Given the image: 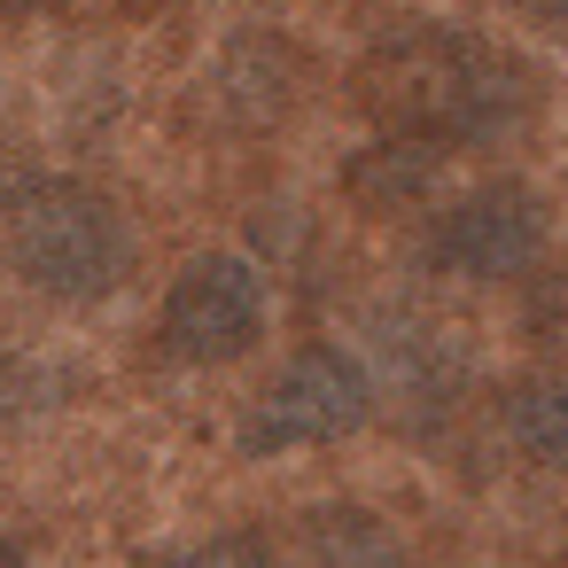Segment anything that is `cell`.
I'll return each mask as SVG.
<instances>
[{
    "instance_id": "obj_1",
    "label": "cell",
    "mask_w": 568,
    "mask_h": 568,
    "mask_svg": "<svg viewBox=\"0 0 568 568\" xmlns=\"http://www.w3.org/2000/svg\"><path fill=\"white\" fill-rule=\"evenodd\" d=\"M358 102L382 133L428 149H483L537 118V71L467 24H405L366 48Z\"/></svg>"
},
{
    "instance_id": "obj_2",
    "label": "cell",
    "mask_w": 568,
    "mask_h": 568,
    "mask_svg": "<svg viewBox=\"0 0 568 568\" xmlns=\"http://www.w3.org/2000/svg\"><path fill=\"white\" fill-rule=\"evenodd\" d=\"M9 257L17 273L55 296V304H94L125 281L133 265V242H125V219L79 187V180H32L17 203H9Z\"/></svg>"
},
{
    "instance_id": "obj_3",
    "label": "cell",
    "mask_w": 568,
    "mask_h": 568,
    "mask_svg": "<svg viewBox=\"0 0 568 568\" xmlns=\"http://www.w3.org/2000/svg\"><path fill=\"white\" fill-rule=\"evenodd\" d=\"M374 413V374L351 358V351H296L265 389L257 405L242 413V452L250 459H273V452H312V444H335L351 428H366Z\"/></svg>"
},
{
    "instance_id": "obj_4",
    "label": "cell",
    "mask_w": 568,
    "mask_h": 568,
    "mask_svg": "<svg viewBox=\"0 0 568 568\" xmlns=\"http://www.w3.org/2000/svg\"><path fill=\"white\" fill-rule=\"evenodd\" d=\"M257 335H265V273L250 257L211 250L164 288L156 343L180 366H234L242 351H257Z\"/></svg>"
},
{
    "instance_id": "obj_5",
    "label": "cell",
    "mask_w": 568,
    "mask_h": 568,
    "mask_svg": "<svg viewBox=\"0 0 568 568\" xmlns=\"http://www.w3.org/2000/svg\"><path fill=\"white\" fill-rule=\"evenodd\" d=\"M552 242L545 203L521 180H490L475 195H459L452 211H436L428 226V265L459 273V281H521Z\"/></svg>"
},
{
    "instance_id": "obj_6",
    "label": "cell",
    "mask_w": 568,
    "mask_h": 568,
    "mask_svg": "<svg viewBox=\"0 0 568 568\" xmlns=\"http://www.w3.org/2000/svg\"><path fill=\"white\" fill-rule=\"evenodd\" d=\"M436 164H444V149H428V141H405V133H382L374 149H358L351 156V203H366V211H413V203H428V187H436Z\"/></svg>"
},
{
    "instance_id": "obj_7",
    "label": "cell",
    "mask_w": 568,
    "mask_h": 568,
    "mask_svg": "<svg viewBox=\"0 0 568 568\" xmlns=\"http://www.w3.org/2000/svg\"><path fill=\"white\" fill-rule=\"evenodd\" d=\"M506 436H514L537 467L568 475V374H545V382L506 389Z\"/></svg>"
},
{
    "instance_id": "obj_8",
    "label": "cell",
    "mask_w": 568,
    "mask_h": 568,
    "mask_svg": "<svg viewBox=\"0 0 568 568\" xmlns=\"http://www.w3.org/2000/svg\"><path fill=\"white\" fill-rule=\"evenodd\" d=\"M327 552H335L343 568H413V560L397 552V537H382L366 514H335V521H327Z\"/></svg>"
},
{
    "instance_id": "obj_9",
    "label": "cell",
    "mask_w": 568,
    "mask_h": 568,
    "mask_svg": "<svg viewBox=\"0 0 568 568\" xmlns=\"http://www.w3.org/2000/svg\"><path fill=\"white\" fill-rule=\"evenodd\" d=\"M529 335H537L545 358L568 366V265H552V273L537 281V296H529Z\"/></svg>"
},
{
    "instance_id": "obj_10",
    "label": "cell",
    "mask_w": 568,
    "mask_h": 568,
    "mask_svg": "<svg viewBox=\"0 0 568 568\" xmlns=\"http://www.w3.org/2000/svg\"><path fill=\"white\" fill-rule=\"evenodd\" d=\"M156 568H273V552H265V537H211V545L172 552V560H156Z\"/></svg>"
},
{
    "instance_id": "obj_11",
    "label": "cell",
    "mask_w": 568,
    "mask_h": 568,
    "mask_svg": "<svg viewBox=\"0 0 568 568\" xmlns=\"http://www.w3.org/2000/svg\"><path fill=\"white\" fill-rule=\"evenodd\" d=\"M48 389H40V366L24 358V351H9L0 343V420H17V413H32Z\"/></svg>"
},
{
    "instance_id": "obj_12",
    "label": "cell",
    "mask_w": 568,
    "mask_h": 568,
    "mask_svg": "<svg viewBox=\"0 0 568 568\" xmlns=\"http://www.w3.org/2000/svg\"><path fill=\"white\" fill-rule=\"evenodd\" d=\"M521 17H537V24H552V32H568V0H514Z\"/></svg>"
},
{
    "instance_id": "obj_13",
    "label": "cell",
    "mask_w": 568,
    "mask_h": 568,
    "mask_svg": "<svg viewBox=\"0 0 568 568\" xmlns=\"http://www.w3.org/2000/svg\"><path fill=\"white\" fill-rule=\"evenodd\" d=\"M48 9H63V0H0V17H48Z\"/></svg>"
},
{
    "instance_id": "obj_14",
    "label": "cell",
    "mask_w": 568,
    "mask_h": 568,
    "mask_svg": "<svg viewBox=\"0 0 568 568\" xmlns=\"http://www.w3.org/2000/svg\"><path fill=\"white\" fill-rule=\"evenodd\" d=\"M0 568H24V545H0Z\"/></svg>"
}]
</instances>
